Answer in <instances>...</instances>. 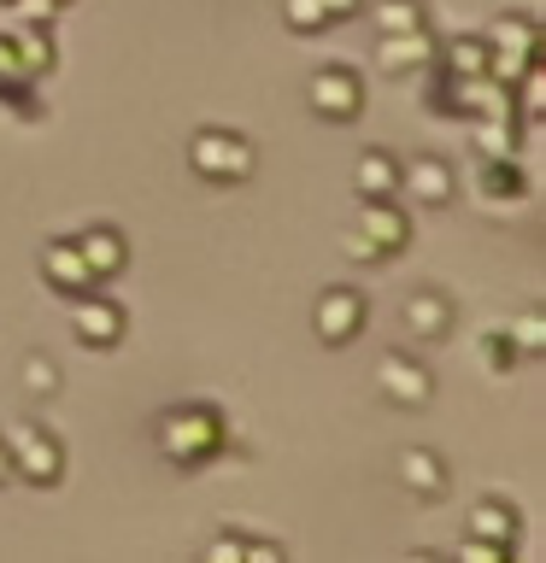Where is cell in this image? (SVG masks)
Listing matches in <instances>:
<instances>
[{"mask_svg":"<svg viewBox=\"0 0 546 563\" xmlns=\"http://www.w3.org/2000/svg\"><path fill=\"white\" fill-rule=\"evenodd\" d=\"M435 59V35L429 30H405V35H382L376 42V65L387 77H405V70H423Z\"/></svg>","mask_w":546,"mask_h":563,"instance_id":"17","label":"cell"},{"mask_svg":"<svg viewBox=\"0 0 546 563\" xmlns=\"http://www.w3.org/2000/svg\"><path fill=\"white\" fill-rule=\"evenodd\" d=\"M153 446L165 452L176 470H200V464H211V457H223L229 417L218 411V405H206V399L171 405V411L159 417V429H153Z\"/></svg>","mask_w":546,"mask_h":563,"instance_id":"1","label":"cell"},{"mask_svg":"<svg viewBox=\"0 0 546 563\" xmlns=\"http://www.w3.org/2000/svg\"><path fill=\"white\" fill-rule=\"evenodd\" d=\"M206 558L211 563H282L288 558V545H276V540H259V534H218L206 545Z\"/></svg>","mask_w":546,"mask_h":563,"instance_id":"20","label":"cell"},{"mask_svg":"<svg viewBox=\"0 0 546 563\" xmlns=\"http://www.w3.org/2000/svg\"><path fill=\"white\" fill-rule=\"evenodd\" d=\"M505 334H511V346H517V358H540V352H546V311L528 306Z\"/></svg>","mask_w":546,"mask_h":563,"instance_id":"25","label":"cell"},{"mask_svg":"<svg viewBox=\"0 0 546 563\" xmlns=\"http://www.w3.org/2000/svg\"><path fill=\"white\" fill-rule=\"evenodd\" d=\"M452 294H440V288H417L412 299L400 306V323H405V334L412 341H440V334L452 329Z\"/></svg>","mask_w":546,"mask_h":563,"instance_id":"12","label":"cell"},{"mask_svg":"<svg viewBox=\"0 0 546 563\" xmlns=\"http://www.w3.org/2000/svg\"><path fill=\"white\" fill-rule=\"evenodd\" d=\"M435 59L452 70V77H488V42L482 35H458L452 47H435Z\"/></svg>","mask_w":546,"mask_h":563,"instance_id":"23","label":"cell"},{"mask_svg":"<svg viewBox=\"0 0 546 563\" xmlns=\"http://www.w3.org/2000/svg\"><path fill=\"white\" fill-rule=\"evenodd\" d=\"M482 364L493 369V376H505V369L517 364V346H511V334H505V329L482 334Z\"/></svg>","mask_w":546,"mask_h":563,"instance_id":"28","label":"cell"},{"mask_svg":"<svg viewBox=\"0 0 546 563\" xmlns=\"http://www.w3.org/2000/svg\"><path fill=\"white\" fill-rule=\"evenodd\" d=\"M376 387H382V399L405 405V411H423V405L435 399V376H429V364L412 358V352H400V346L376 358Z\"/></svg>","mask_w":546,"mask_h":563,"instance_id":"9","label":"cell"},{"mask_svg":"<svg viewBox=\"0 0 546 563\" xmlns=\"http://www.w3.org/2000/svg\"><path fill=\"white\" fill-rule=\"evenodd\" d=\"M435 65V77H429V112L435 118H465V77H452L440 59H429Z\"/></svg>","mask_w":546,"mask_h":563,"instance_id":"24","label":"cell"},{"mask_svg":"<svg viewBox=\"0 0 546 563\" xmlns=\"http://www.w3.org/2000/svg\"><path fill=\"white\" fill-rule=\"evenodd\" d=\"M324 12H329V24H341V18H359L364 12V0H324Z\"/></svg>","mask_w":546,"mask_h":563,"instance_id":"30","label":"cell"},{"mask_svg":"<svg viewBox=\"0 0 546 563\" xmlns=\"http://www.w3.org/2000/svg\"><path fill=\"white\" fill-rule=\"evenodd\" d=\"M482 194H488V200H523L528 183H523L517 153H505V158H482Z\"/></svg>","mask_w":546,"mask_h":563,"instance_id":"22","label":"cell"},{"mask_svg":"<svg viewBox=\"0 0 546 563\" xmlns=\"http://www.w3.org/2000/svg\"><path fill=\"white\" fill-rule=\"evenodd\" d=\"M370 323V299L359 288H347V282H335V288L317 294V306H312V329H317V341L324 346H347V341H359Z\"/></svg>","mask_w":546,"mask_h":563,"instance_id":"7","label":"cell"},{"mask_svg":"<svg viewBox=\"0 0 546 563\" xmlns=\"http://www.w3.org/2000/svg\"><path fill=\"white\" fill-rule=\"evenodd\" d=\"M312 112L324 123H352L364 112V77L352 65H324L312 70Z\"/></svg>","mask_w":546,"mask_h":563,"instance_id":"8","label":"cell"},{"mask_svg":"<svg viewBox=\"0 0 546 563\" xmlns=\"http://www.w3.org/2000/svg\"><path fill=\"white\" fill-rule=\"evenodd\" d=\"M352 183H359V200H394L400 194V158L370 147L359 153V170H352Z\"/></svg>","mask_w":546,"mask_h":563,"instance_id":"19","label":"cell"},{"mask_svg":"<svg viewBox=\"0 0 546 563\" xmlns=\"http://www.w3.org/2000/svg\"><path fill=\"white\" fill-rule=\"evenodd\" d=\"M24 387H30L35 399H53V394H59V369H53L47 352H30V358H24Z\"/></svg>","mask_w":546,"mask_h":563,"instance_id":"27","label":"cell"},{"mask_svg":"<svg viewBox=\"0 0 546 563\" xmlns=\"http://www.w3.org/2000/svg\"><path fill=\"white\" fill-rule=\"evenodd\" d=\"M42 282L53 294H83V288H100L95 282V271H88V258H83V246H77V235H53L47 246H42Z\"/></svg>","mask_w":546,"mask_h":563,"instance_id":"11","label":"cell"},{"mask_svg":"<svg viewBox=\"0 0 546 563\" xmlns=\"http://www.w3.org/2000/svg\"><path fill=\"white\" fill-rule=\"evenodd\" d=\"M0 106L18 118H42V100H35V77L24 65H18V53L7 42V30H0Z\"/></svg>","mask_w":546,"mask_h":563,"instance_id":"16","label":"cell"},{"mask_svg":"<svg viewBox=\"0 0 546 563\" xmlns=\"http://www.w3.org/2000/svg\"><path fill=\"white\" fill-rule=\"evenodd\" d=\"M412 246V211L400 200H364L359 206V235H347V258L387 264Z\"/></svg>","mask_w":546,"mask_h":563,"instance_id":"4","label":"cell"},{"mask_svg":"<svg viewBox=\"0 0 546 563\" xmlns=\"http://www.w3.org/2000/svg\"><path fill=\"white\" fill-rule=\"evenodd\" d=\"M458 558H465V563H511V552H500V545H488V540H476V534L458 540Z\"/></svg>","mask_w":546,"mask_h":563,"instance_id":"29","label":"cell"},{"mask_svg":"<svg viewBox=\"0 0 546 563\" xmlns=\"http://www.w3.org/2000/svg\"><path fill=\"white\" fill-rule=\"evenodd\" d=\"M188 170L200 183H218V188H236L259 170V147L247 141L241 130H223V123H206V130L188 135Z\"/></svg>","mask_w":546,"mask_h":563,"instance_id":"2","label":"cell"},{"mask_svg":"<svg viewBox=\"0 0 546 563\" xmlns=\"http://www.w3.org/2000/svg\"><path fill=\"white\" fill-rule=\"evenodd\" d=\"M376 35H405V30H429V0H376L370 7Z\"/></svg>","mask_w":546,"mask_h":563,"instance_id":"21","label":"cell"},{"mask_svg":"<svg viewBox=\"0 0 546 563\" xmlns=\"http://www.w3.org/2000/svg\"><path fill=\"white\" fill-rule=\"evenodd\" d=\"M470 534L517 558V534H523L517 505H511V499H493V493H488V499H476V505H470Z\"/></svg>","mask_w":546,"mask_h":563,"instance_id":"13","label":"cell"},{"mask_svg":"<svg viewBox=\"0 0 546 563\" xmlns=\"http://www.w3.org/2000/svg\"><path fill=\"white\" fill-rule=\"evenodd\" d=\"M0 7H7V12H12V7H18V0H0Z\"/></svg>","mask_w":546,"mask_h":563,"instance_id":"32","label":"cell"},{"mask_svg":"<svg viewBox=\"0 0 546 563\" xmlns=\"http://www.w3.org/2000/svg\"><path fill=\"white\" fill-rule=\"evenodd\" d=\"M12 482V457H7V440H0V487Z\"/></svg>","mask_w":546,"mask_h":563,"instance_id":"31","label":"cell"},{"mask_svg":"<svg viewBox=\"0 0 546 563\" xmlns=\"http://www.w3.org/2000/svg\"><path fill=\"white\" fill-rule=\"evenodd\" d=\"M400 482L417 493V499H440V493L452 487V470L447 457H440L435 446H405L400 452Z\"/></svg>","mask_w":546,"mask_h":563,"instance_id":"15","label":"cell"},{"mask_svg":"<svg viewBox=\"0 0 546 563\" xmlns=\"http://www.w3.org/2000/svg\"><path fill=\"white\" fill-rule=\"evenodd\" d=\"M70 334L95 352H112V346H123V334H130V311H123L112 294L83 288V294H70Z\"/></svg>","mask_w":546,"mask_h":563,"instance_id":"6","label":"cell"},{"mask_svg":"<svg viewBox=\"0 0 546 563\" xmlns=\"http://www.w3.org/2000/svg\"><path fill=\"white\" fill-rule=\"evenodd\" d=\"M282 24L294 35H317V30H329V12H324V0H282Z\"/></svg>","mask_w":546,"mask_h":563,"instance_id":"26","label":"cell"},{"mask_svg":"<svg viewBox=\"0 0 546 563\" xmlns=\"http://www.w3.org/2000/svg\"><path fill=\"white\" fill-rule=\"evenodd\" d=\"M482 42H488V77L500 88H511L540 59V18L535 12H500L482 30Z\"/></svg>","mask_w":546,"mask_h":563,"instance_id":"3","label":"cell"},{"mask_svg":"<svg viewBox=\"0 0 546 563\" xmlns=\"http://www.w3.org/2000/svg\"><path fill=\"white\" fill-rule=\"evenodd\" d=\"M77 246H83L95 282H112V276H123V264H130V241H123V229H112V223H88L77 235Z\"/></svg>","mask_w":546,"mask_h":563,"instance_id":"14","label":"cell"},{"mask_svg":"<svg viewBox=\"0 0 546 563\" xmlns=\"http://www.w3.org/2000/svg\"><path fill=\"white\" fill-rule=\"evenodd\" d=\"M7 440V457H12V482H30V487H59L65 482V440L47 429V422H18Z\"/></svg>","mask_w":546,"mask_h":563,"instance_id":"5","label":"cell"},{"mask_svg":"<svg viewBox=\"0 0 546 563\" xmlns=\"http://www.w3.org/2000/svg\"><path fill=\"white\" fill-rule=\"evenodd\" d=\"M59 7H70V0H59Z\"/></svg>","mask_w":546,"mask_h":563,"instance_id":"33","label":"cell"},{"mask_svg":"<svg viewBox=\"0 0 546 563\" xmlns=\"http://www.w3.org/2000/svg\"><path fill=\"white\" fill-rule=\"evenodd\" d=\"M7 42H12L18 65H24L35 82H42L47 70L59 65V47H53V24H24V18H18V24L7 30Z\"/></svg>","mask_w":546,"mask_h":563,"instance_id":"18","label":"cell"},{"mask_svg":"<svg viewBox=\"0 0 546 563\" xmlns=\"http://www.w3.org/2000/svg\"><path fill=\"white\" fill-rule=\"evenodd\" d=\"M400 194L405 200H417V206H452V194H458V170H452V158H440V153H417L412 165H400Z\"/></svg>","mask_w":546,"mask_h":563,"instance_id":"10","label":"cell"}]
</instances>
